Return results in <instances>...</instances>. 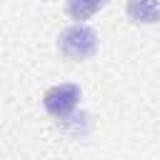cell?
Masks as SVG:
<instances>
[{
	"instance_id": "1",
	"label": "cell",
	"mask_w": 160,
	"mask_h": 160,
	"mask_svg": "<svg viewBox=\"0 0 160 160\" xmlns=\"http://www.w3.org/2000/svg\"><path fill=\"white\" fill-rule=\"evenodd\" d=\"M58 50L68 60H88L98 52V32L90 25H70L58 35Z\"/></svg>"
},
{
	"instance_id": "2",
	"label": "cell",
	"mask_w": 160,
	"mask_h": 160,
	"mask_svg": "<svg viewBox=\"0 0 160 160\" xmlns=\"http://www.w3.org/2000/svg\"><path fill=\"white\" fill-rule=\"evenodd\" d=\"M80 98H82L80 85H75V82H60V85H52L42 95V108L48 110V115H52L58 120H65L78 108Z\"/></svg>"
},
{
	"instance_id": "3",
	"label": "cell",
	"mask_w": 160,
	"mask_h": 160,
	"mask_svg": "<svg viewBox=\"0 0 160 160\" xmlns=\"http://www.w3.org/2000/svg\"><path fill=\"white\" fill-rule=\"evenodd\" d=\"M125 12L132 22L155 25L160 22V0H128Z\"/></svg>"
},
{
	"instance_id": "4",
	"label": "cell",
	"mask_w": 160,
	"mask_h": 160,
	"mask_svg": "<svg viewBox=\"0 0 160 160\" xmlns=\"http://www.w3.org/2000/svg\"><path fill=\"white\" fill-rule=\"evenodd\" d=\"M105 2H108V0H65V12H68L72 20L82 22V20L92 18L100 8H105Z\"/></svg>"
}]
</instances>
